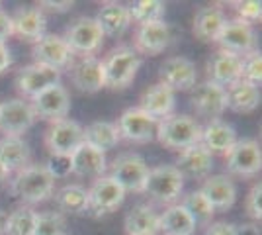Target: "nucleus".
<instances>
[{"instance_id":"nucleus-13","label":"nucleus","mask_w":262,"mask_h":235,"mask_svg":"<svg viewBox=\"0 0 262 235\" xmlns=\"http://www.w3.org/2000/svg\"><path fill=\"white\" fill-rule=\"evenodd\" d=\"M190 100L198 116L213 122V120H219L221 114L227 110V90L206 78L204 82H200L192 89Z\"/></svg>"},{"instance_id":"nucleus-2","label":"nucleus","mask_w":262,"mask_h":235,"mask_svg":"<svg viewBox=\"0 0 262 235\" xmlns=\"http://www.w3.org/2000/svg\"><path fill=\"white\" fill-rule=\"evenodd\" d=\"M159 143L170 151H184L188 147L196 145L202 139V125L196 118L186 114H170L168 118L159 120L157 135Z\"/></svg>"},{"instance_id":"nucleus-42","label":"nucleus","mask_w":262,"mask_h":235,"mask_svg":"<svg viewBox=\"0 0 262 235\" xmlns=\"http://www.w3.org/2000/svg\"><path fill=\"white\" fill-rule=\"evenodd\" d=\"M47 168V173L57 179H67L69 175H73V168H71V157H63V155H49L47 163L43 165Z\"/></svg>"},{"instance_id":"nucleus-15","label":"nucleus","mask_w":262,"mask_h":235,"mask_svg":"<svg viewBox=\"0 0 262 235\" xmlns=\"http://www.w3.org/2000/svg\"><path fill=\"white\" fill-rule=\"evenodd\" d=\"M69 77L75 89L86 94H94L106 87V75H104V61L98 57H80L75 59L69 67Z\"/></svg>"},{"instance_id":"nucleus-16","label":"nucleus","mask_w":262,"mask_h":235,"mask_svg":"<svg viewBox=\"0 0 262 235\" xmlns=\"http://www.w3.org/2000/svg\"><path fill=\"white\" fill-rule=\"evenodd\" d=\"M157 123L159 122L155 118L145 114L137 106V108H127L120 116L116 125H118L121 139L131 141V143H149L157 135Z\"/></svg>"},{"instance_id":"nucleus-5","label":"nucleus","mask_w":262,"mask_h":235,"mask_svg":"<svg viewBox=\"0 0 262 235\" xmlns=\"http://www.w3.org/2000/svg\"><path fill=\"white\" fill-rule=\"evenodd\" d=\"M104 37L106 35L98 26V22L94 18H86V16H80L75 22H71V26L67 28L65 35H63V39L71 47V51L80 57L94 55L104 44Z\"/></svg>"},{"instance_id":"nucleus-31","label":"nucleus","mask_w":262,"mask_h":235,"mask_svg":"<svg viewBox=\"0 0 262 235\" xmlns=\"http://www.w3.org/2000/svg\"><path fill=\"white\" fill-rule=\"evenodd\" d=\"M123 227L127 235H157L159 233V213L149 204H137L127 212L123 220Z\"/></svg>"},{"instance_id":"nucleus-47","label":"nucleus","mask_w":262,"mask_h":235,"mask_svg":"<svg viewBox=\"0 0 262 235\" xmlns=\"http://www.w3.org/2000/svg\"><path fill=\"white\" fill-rule=\"evenodd\" d=\"M237 235H260V231L254 224H243L237 227Z\"/></svg>"},{"instance_id":"nucleus-14","label":"nucleus","mask_w":262,"mask_h":235,"mask_svg":"<svg viewBox=\"0 0 262 235\" xmlns=\"http://www.w3.org/2000/svg\"><path fill=\"white\" fill-rule=\"evenodd\" d=\"M174 35L170 26L159 20V22H149L137 26L135 35H133V49L143 55H159L164 49H168V45L172 44Z\"/></svg>"},{"instance_id":"nucleus-11","label":"nucleus","mask_w":262,"mask_h":235,"mask_svg":"<svg viewBox=\"0 0 262 235\" xmlns=\"http://www.w3.org/2000/svg\"><path fill=\"white\" fill-rule=\"evenodd\" d=\"M35 114L32 104L24 98L0 102V134L2 137H22L33 123Z\"/></svg>"},{"instance_id":"nucleus-35","label":"nucleus","mask_w":262,"mask_h":235,"mask_svg":"<svg viewBox=\"0 0 262 235\" xmlns=\"http://www.w3.org/2000/svg\"><path fill=\"white\" fill-rule=\"evenodd\" d=\"M35 218H37V212L30 206L16 208L10 216H6L2 235H33L35 233Z\"/></svg>"},{"instance_id":"nucleus-19","label":"nucleus","mask_w":262,"mask_h":235,"mask_svg":"<svg viewBox=\"0 0 262 235\" xmlns=\"http://www.w3.org/2000/svg\"><path fill=\"white\" fill-rule=\"evenodd\" d=\"M159 82L176 92V90H192L198 82L196 65L188 57H168L159 69Z\"/></svg>"},{"instance_id":"nucleus-8","label":"nucleus","mask_w":262,"mask_h":235,"mask_svg":"<svg viewBox=\"0 0 262 235\" xmlns=\"http://www.w3.org/2000/svg\"><path fill=\"white\" fill-rule=\"evenodd\" d=\"M45 147L51 155H63L71 157L73 151L84 143V134L82 125L75 120H59L51 122V125L45 132Z\"/></svg>"},{"instance_id":"nucleus-49","label":"nucleus","mask_w":262,"mask_h":235,"mask_svg":"<svg viewBox=\"0 0 262 235\" xmlns=\"http://www.w3.org/2000/svg\"><path fill=\"white\" fill-rule=\"evenodd\" d=\"M4 224H6V213L0 210V235L4 233Z\"/></svg>"},{"instance_id":"nucleus-26","label":"nucleus","mask_w":262,"mask_h":235,"mask_svg":"<svg viewBox=\"0 0 262 235\" xmlns=\"http://www.w3.org/2000/svg\"><path fill=\"white\" fill-rule=\"evenodd\" d=\"M174 92L168 87H164L163 82H155L143 92L141 100H139V108L159 122V120H164L174 112Z\"/></svg>"},{"instance_id":"nucleus-36","label":"nucleus","mask_w":262,"mask_h":235,"mask_svg":"<svg viewBox=\"0 0 262 235\" xmlns=\"http://www.w3.org/2000/svg\"><path fill=\"white\" fill-rule=\"evenodd\" d=\"M180 206L190 213V218L194 220L196 225H209L211 220H213V216H215L213 206L206 200V196L200 190H192L188 196H184V200L180 202Z\"/></svg>"},{"instance_id":"nucleus-41","label":"nucleus","mask_w":262,"mask_h":235,"mask_svg":"<svg viewBox=\"0 0 262 235\" xmlns=\"http://www.w3.org/2000/svg\"><path fill=\"white\" fill-rule=\"evenodd\" d=\"M245 212L247 216L254 220V222H260L262 218V184L256 182L252 184V188L247 194V200H245Z\"/></svg>"},{"instance_id":"nucleus-1","label":"nucleus","mask_w":262,"mask_h":235,"mask_svg":"<svg viewBox=\"0 0 262 235\" xmlns=\"http://www.w3.org/2000/svg\"><path fill=\"white\" fill-rule=\"evenodd\" d=\"M8 190L14 198L32 208L33 204H41L53 196L55 179L47 173L43 165H28L14 175V179L8 184Z\"/></svg>"},{"instance_id":"nucleus-24","label":"nucleus","mask_w":262,"mask_h":235,"mask_svg":"<svg viewBox=\"0 0 262 235\" xmlns=\"http://www.w3.org/2000/svg\"><path fill=\"white\" fill-rule=\"evenodd\" d=\"M225 24H227V16L219 6H204L194 16L192 34L204 44H215Z\"/></svg>"},{"instance_id":"nucleus-20","label":"nucleus","mask_w":262,"mask_h":235,"mask_svg":"<svg viewBox=\"0 0 262 235\" xmlns=\"http://www.w3.org/2000/svg\"><path fill=\"white\" fill-rule=\"evenodd\" d=\"M174 167L182 175V179L206 180L213 168V155L202 143H196L178 153Z\"/></svg>"},{"instance_id":"nucleus-22","label":"nucleus","mask_w":262,"mask_h":235,"mask_svg":"<svg viewBox=\"0 0 262 235\" xmlns=\"http://www.w3.org/2000/svg\"><path fill=\"white\" fill-rule=\"evenodd\" d=\"M12 26H14V35L28 44H37L45 35L47 30V18L43 10L39 8H18L12 16Z\"/></svg>"},{"instance_id":"nucleus-27","label":"nucleus","mask_w":262,"mask_h":235,"mask_svg":"<svg viewBox=\"0 0 262 235\" xmlns=\"http://www.w3.org/2000/svg\"><path fill=\"white\" fill-rule=\"evenodd\" d=\"M32 165V149L22 137H0V167L8 175Z\"/></svg>"},{"instance_id":"nucleus-25","label":"nucleus","mask_w":262,"mask_h":235,"mask_svg":"<svg viewBox=\"0 0 262 235\" xmlns=\"http://www.w3.org/2000/svg\"><path fill=\"white\" fill-rule=\"evenodd\" d=\"M200 192L213 206V210H229L237 200V186L227 175H209L202 182Z\"/></svg>"},{"instance_id":"nucleus-39","label":"nucleus","mask_w":262,"mask_h":235,"mask_svg":"<svg viewBox=\"0 0 262 235\" xmlns=\"http://www.w3.org/2000/svg\"><path fill=\"white\" fill-rule=\"evenodd\" d=\"M241 80L251 82L254 87H260L262 82V55L258 49H254L252 53L243 57V75Z\"/></svg>"},{"instance_id":"nucleus-23","label":"nucleus","mask_w":262,"mask_h":235,"mask_svg":"<svg viewBox=\"0 0 262 235\" xmlns=\"http://www.w3.org/2000/svg\"><path fill=\"white\" fill-rule=\"evenodd\" d=\"M71 168H73V175L82 177V179H100V177H104V173L108 168L106 153L94 149L88 143H82L71 155Z\"/></svg>"},{"instance_id":"nucleus-28","label":"nucleus","mask_w":262,"mask_h":235,"mask_svg":"<svg viewBox=\"0 0 262 235\" xmlns=\"http://www.w3.org/2000/svg\"><path fill=\"white\" fill-rule=\"evenodd\" d=\"M98 26L102 28L104 35L120 37L123 35L131 26V14L129 8L121 2H104L100 6L98 16L94 18Z\"/></svg>"},{"instance_id":"nucleus-48","label":"nucleus","mask_w":262,"mask_h":235,"mask_svg":"<svg viewBox=\"0 0 262 235\" xmlns=\"http://www.w3.org/2000/svg\"><path fill=\"white\" fill-rule=\"evenodd\" d=\"M8 177H10V175H8V173H6L4 168L0 167V186H2V184H4L6 180H8Z\"/></svg>"},{"instance_id":"nucleus-10","label":"nucleus","mask_w":262,"mask_h":235,"mask_svg":"<svg viewBox=\"0 0 262 235\" xmlns=\"http://www.w3.org/2000/svg\"><path fill=\"white\" fill-rule=\"evenodd\" d=\"M32 55L35 63L51 67L59 73L69 71L73 61L77 59V55L71 51V47L63 39V35L57 34H45L37 44H33Z\"/></svg>"},{"instance_id":"nucleus-44","label":"nucleus","mask_w":262,"mask_h":235,"mask_svg":"<svg viewBox=\"0 0 262 235\" xmlns=\"http://www.w3.org/2000/svg\"><path fill=\"white\" fill-rule=\"evenodd\" d=\"M14 35V26H12V16L6 10H0V44H6L8 37Z\"/></svg>"},{"instance_id":"nucleus-18","label":"nucleus","mask_w":262,"mask_h":235,"mask_svg":"<svg viewBox=\"0 0 262 235\" xmlns=\"http://www.w3.org/2000/svg\"><path fill=\"white\" fill-rule=\"evenodd\" d=\"M61 82V73L51 67H45L39 63H32L28 67L20 69L18 77H16V89L26 98L32 100L33 96H37L39 92L47 90L53 84Z\"/></svg>"},{"instance_id":"nucleus-43","label":"nucleus","mask_w":262,"mask_h":235,"mask_svg":"<svg viewBox=\"0 0 262 235\" xmlns=\"http://www.w3.org/2000/svg\"><path fill=\"white\" fill-rule=\"evenodd\" d=\"M204 235H237V225L229 222H211L209 225H206Z\"/></svg>"},{"instance_id":"nucleus-40","label":"nucleus","mask_w":262,"mask_h":235,"mask_svg":"<svg viewBox=\"0 0 262 235\" xmlns=\"http://www.w3.org/2000/svg\"><path fill=\"white\" fill-rule=\"evenodd\" d=\"M231 6H235L239 20L247 24L260 22L262 18V4L260 2H254V0H243V2H231Z\"/></svg>"},{"instance_id":"nucleus-29","label":"nucleus","mask_w":262,"mask_h":235,"mask_svg":"<svg viewBox=\"0 0 262 235\" xmlns=\"http://www.w3.org/2000/svg\"><path fill=\"white\" fill-rule=\"evenodd\" d=\"M237 141V132L223 120H213L206 127H202V139L200 143L208 149L209 153H221L225 155Z\"/></svg>"},{"instance_id":"nucleus-4","label":"nucleus","mask_w":262,"mask_h":235,"mask_svg":"<svg viewBox=\"0 0 262 235\" xmlns=\"http://www.w3.org/2000/svg\"><path fill=\"white\" fill-rule=\"evenodd\" d=\"M141 67V57L133 47H118L104 61L106 87L112 90L127 89L135 80V75Z\"/></svg>"},{"instance_id":"nucleus-12","label":"nucleus","mask_w":262,"mask_h":235,"mask_svg":"<svg viewBox=\"0 0 262 235\" xmlns=\"http://www.w3.org/2000/svg\"><path fill=\"white\" fill-rule=\"evenodd\" d=\"M30 104L35 118H41L47 122H59V120H65L71 112V94L59 82L39 92L37 96H33Z\"/></svg>"},{"instance_id":"nucleus-32","label":"nucleus","mask_w":262,"mask_h":235,"mask_svg":"<svg viewBox=\"0 0 262 235\" xmlns=\"http://www.w3.org/2000/svg\"><path fill=\"white\" fill-rule=\"evenodd\" d=\"M82 134H84V143L92 145L94 149L102 151V153L114 149L121 141L118 125L112 122H106V120L88 123L86 127H82Z\"/></svg>"},{"instance_id":"nucleus-37","label":"nucleus","mask_w":262,"mask_h":235,"mask_svg":"<svg viewBox=\"0 0 262 235\" xmlns=\"http://www.w3.org/2000/svg\"><path fill=\"white\" fill-rule=\"evenodd\" d=\"M127 8L131 14V22L139 24V26L163 20L164 10H166L164 2H159V0H139V2H133Z\"/></svg>"},{"instance_id":"nucleus-46","label":"nucleus","mask_w":262,"mask_h":235,"mask_svg":"<svg viewBox=\"0 0 262 235\" xmlns=\"http://www.w3.org/2000/svg\"><path fill=\"white\" fill-rule=\"evenodd\" d=\"M12 65V55L10 49L6 47V44H0V75L6 73Z\"/></svg>"},{"instance_id":"nucleus-7","label":"nucleus","mask_w":262,"mask_h":235,"mask_svg":"<svg viewBox=\"0 0 262 235\" xmlns=\"http://www.w3.org/2000/svg\"><path fill=\"white\" fill-rule=\"evenodd\" d=\"M223 157L227 170L241 179L256 177L262 168V151L256 139H237Z\"/></svg>"},{"instance_id":"nucleus-17","label":"nucleus","mask_w":262,"mask_h":235,"mask_svg":"<svg viewBox=\"0 0 262 235\" xmlns=\"http://www.w3.org/2000/svg\"><path fill=\"white\" fill-rule=\"evenodd\" d=\"M215 44H219V49H223V51L245 57L256 49V32L251 24L243 22L239 18L227 20Z\"/></svg>"},{"instance_id":"nucleus-9","label":"nucleus","mask_w":262,"mask_h":235,"mask_svg":"<svg viewBox=\"0 0 262 235\" xmlns=\"http://www.w3.org/2000/svg\"><path fill=\"white\" fill-rule=\"evenodd\" d=\"M88 212L96 218L114 213L125 200V190L112 177H100L88 188Z\"/></svg>"},{"instance_id":"nucleus-33","label":"nucleus","mask_w":262,"mask_h":235,"mask_svg":"<svg viewBox=\"0 0 262 235\" xmlns=\"http://www.w3.org/2000/svg\"><path fill=\"white\" fill-rule=\"evenodd\" d=\"M159 231L164 235H192L196 224L180 204H172L159 216Z\"/></svg>"},{"instance_id":"nucleus-6","label":"nucleus","mask_w":262,"mask_h":235,"mask_svg":"<svg viewBox=\"0 0 262 235\" xmlns=\"http://www.w3.org/2000/svg\"><path fill=\"white\" fill-rule=\"evenodd\" d=\"M108 177L116 180L125 190V194L127 192L143 194L145 182H147V177H149V165L137 153H123L118 159H114Z\"/></svg>"},{"instance_id":"nucleus-30","label":"nucleus","mask_w":262,"mask_h":235,"mask_svg":"<svg viewBox=\"0 0 262 235\" xmlns=\"http://www.w3.org/2000/svg\"><path fill=\"white\" fill-rule=\"evenodd\" d=\"M227 108L235 114H251L260 104V87L237 80L227 87Z\"/></svg>"},{"instance_id":"nucleus-21","label":"nucleus","mask_w":262,"mask_h":235,"mask_svg":"<svg viewBox=\"0 0 262 235\" xmlns=\"http://www.w3.org/2000/svg\"><path fill=\"white\" fill-rule=\"evenodd\" d=\"M206 71H208V80L215 82V84L223 87V89H227L233 82L241 80V75H243V57L229 53V51H223V49H217L213 55L209 57Z\"/></svg>"},{"instance_id":"nucleus-34","label":"nucleus","mask_w":262,"mask_h":235,"mask_svg":"<svg viewBox=\"0 0 262 235\" xmlns=\"http://www.w3.org/2000/svg\"><path fill=\"white\" fill-rule=\"evenodd\" d=\"M55 204L59 212L71 213V216H80L88 212V192L80 184H65L55 192Z\"/></svg>"},{"instance_id":"nucleus-38","label":"nucleus","mask_w":262,"mask_h":235,"mask_svg":"<svg viewBox=\"0 0 262 235\" xmlns=\"http://www.w3.org/2000/svg\"><path fill=\"white\" fill-rule=\"evenodd\" d=\"M67 220L61 212H41L35 218V233L33 235H63Z\"/></svg>"},{"instance_id":"nucleus-3","label":"nucleus","mask_w":262,"mask_h":235,"mask_svg":"<svg viewBox=\"0 0 262 235\" xmlns=\"http://www.w3.org/2000/svg\"><path fill=\"white\" fill-rule=\"evenodd\" d=\"M182 190H184V179L174 165H159L149 168L143 194L151 196V200L172 206L180 198Z\"/></svg>"},{"instance_id":"nucleus-45","label":"nucleus","mask_w":262,"mask_h":235,"mask_svg":"<svg viewBox=\"0 0 262 235\" xmlns=\"http://www.w3.org/2000/svg\"><path fill=\"white\" fill-rule=\"evenodd\" d=\"M75 6V2H53V0H41L39 2V10H49V12H57V14H61V12H69L71 8Z\"/></svg>"},{"instance_id":"nucleus-50","label":"nucleus","mask_w":262,"mask_h":235,"mask_svg":"<svg viewBox=\"0 0 262 235\" xmlns=\"http://www.w3.org/2000/svg\"><path fill=\"white\" fill-rule=\"evenodd\" d=\"M0 10H2V4H0Z\"/></svg>"}]
</instances>
